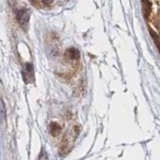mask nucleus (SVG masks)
Wrapping results in <instances>:
<instances>
[{
  "mask_svg": "<svg viewBox=\"0 0 160 160\" xmlns=\"http://www.w3.org/2000/svg\"><path fill=\"white\" fill-rule=\"evenodd\" d=\"M29 17H30V14L29 11L27 9H19L16 11V19L18 23L20 24L23 29H26L28 26V23H29Z\"/></svg>",
  "mask_w": 160,
  "mask_h": 160,
  "instance_id": "f257e3e1",
  "label": "nucleus"
},
{
  "mask_svg": "<svg viewBox=\"0 0 160 160\" xmlns=\"http://www.w3.org/2000/svg\"><path fill=\"white\" fill-rule=\"evenodd\" d=\"M22 76L23 80L26 83L32 82L33 77H34V71H33V66L31 63H25L22 70Z\"/></svg>",
  "mask_w": 160,
  "mask_h": 160,
  "instance_id": "f03ea898",
  "label": "nucleus"
},
{
  "mask_svg": "<svg viewBox=\"0 0 160 160\" xmlns=\"http://www.w3.org/2000/svg\"><path fill=\"white\" fill-rule=\"evenodd\" d=\"M66 54L68 55L70 59H78L80 57L79 51L75 48H69L66 51Z\"/></svg>",
  "mask_w": 160,
  "mask_h": 160,
  "instance_id": "7ed1b4c3",
  "label": "nucleus"
},
{
  "mask_svg": "<svg viewBox=\"0 0 160 160\" xmlns=\"http://www.w3.org/2000/svg\"><path fill=\"white\" fill-rule=\"evenodd\" d=\"M142 4H143V11H144V15L145 17H148V15L150 14V11H151V4L148 1V0H142Z\"/></svg>",
  "mask_w": 160,
  "mask_h": 160,
  "instance_id": "20e7f679",
  "label": "nucleus"
},
{
  "mask_svg": "<svg viewBox=\"0 0 160 160\" xmlns=\"http://www.w3.org/2000/svg\"><path fill=\"white\" fill-rule=\"evenodd\" d=\"M36 6H41V5H49L53 2V0H30Z\"/></svg>",
  "mask_w": 160,
  "mask_h": 160,
  "instance_id": "39448f33",
  "label": "nucleus"
},
{
  "mask_svg": "<svg viewBox=\"0 0 160 160\" xmlns=\"http://www.w3.org/2000/svg\"><path fill=\"white\" fill-rule=\"evenodd\" d=\"M50 131H51L52 135H54V136H56V135H58L59 132L61 131V128H60L57 124L52 123L51 125H50Z\"/></svg>",
  "mask_w": 160,
  "mask_h": 160,
  "instance_id": "423d86ee",
  "label": "nucleus"
},
{
  "mask_svg": "<svg viewBox=\"0 0 160 160\" xmlns=\"http://www.w3.org/2000/svg\"><path fill=\"white\" fill-rule=\"evenodd\" d=\"M150 33H151V35L153 36L154 41H155V43H156V45H157V47H158L159 50H160V41H159V39H158V36H157L156 34H155L154 31H152V30H150Z\"/></svg>",
  "mask_w": 160,
  "mask_h": 160,
  "instance_id": "0eeeda50",
  "label": "nucleus"
}]
</instances>
